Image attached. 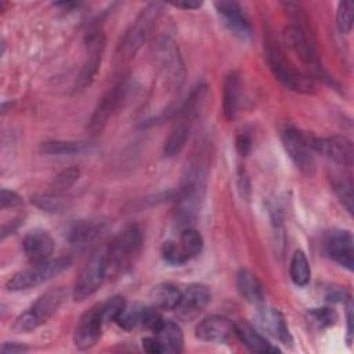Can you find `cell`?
<instances>
[{
  "mask_svg": "<svg viewBox=\"0 0 354 354\" xmlns=\"http://www.w3.org/2000/svg\"><path fill=\"white\" fill-rule=\"evenodd\" d=\"M124 308H126V301L120 296H113L106 301L101 303V314H102L104 322L105 324L115 322Z\"/></svg>",
  "mask_w": 354,
  "mask_h": 354,
  "instance_id": "836d02e7",
  "label": "cell"
},
{
  "mask_svg": "<svg viewBox=\"0 0 354 354\" xmlns=\"http://www.w3.org/2000/svg\"><path fill=\"white\" fill-rule=\"evenodd\" d=\"M207 170L201 160H191L183 173L180 188L176 192L174 224L184 230L195 220L206 189Z\"/></svg>",
  "mask_w": 354,
  "mask_h": 354,
  "instance_id": "6da1fadb",
  "label": "cell"
},
{
  "mask_svg": "<svg viewBox=\"0 0 354 354\" xmlns=\"http://www.w3.org/2000/svg\"><path fill=\"white\" fill-rule=\"evenodd\" d=\"M149 297L152 306L158 310H176L181 299V292L173 283L165 282L153 286Z\"/></svg>",
  "mask_w": 354,
  "mask_h": 354,
  "instance_id": "d4e9b609",
  "label": "cell"
},
{
  "mask_svg": "<svg viewBox=\"0 0 354 354\" xmlns=\"http://www.w3.org/2000/svg\"><path fill=\"white\" fill-rule=\"evenodd\" d=\"M176 198V192L174 191H167V192H160L156 195H151V196H145L142 199H137L134 202H130V209L131 210H142L147 207H152L153 205L162 203L167 199H174Z\"/></svg>",
  "mask_w": 354,
  "mask_h": 354,
  "instance_id": "8d00e7d4",
  "label": "cell"
},
{
  "mask_svg": "<svg viewBox=\"0 0 354 354\" xmlns=\"http://www.w3.org/2000/svg\"><path fill=\"white\" fill-rule=\"evenodd\" d=\"M90 144L86 141H64V140H51L44 141L40 145V151L44 155H73L82 153L90 149Z\"/></svg>",
  "mask_w": 354,
  "mask_h": 354,
  "instance_id": "484cf974",
  "label": "cell"
},
{
  "mask_svg": "<svg viewBox=\"0 0 354 354\" xmlns=\"http://www.w3.org/2000/svg\"><path fill=\"white\" fill-rule=\"evenodd\" d=\"M178 245L181 248L183 254L187 260H191L192 257L198 256L203 249V238L199 231H196L192 227H187L181 230Z\"/></svg>",
  "mask_w": 354,
  "mask_h": 354,
  "instance_id": "f546056e",
  "label": "cell"
},
{
  "mask_svg": "<svg viewBox=\"0 0 354 354\" xmlns=\"http://www.w3.org/2000/svg\"><path fill=\"white\" fill-rule=\"evenodd\" d=\"M216 11L221 18L223 25L238 39L250 40L253 36L252 24L243 10L236 1H216Z\"/></svg>",
  "mask_w": 354,
  "mask_h": 354,
  "instance_id": "7c38bea8",
  "label": "cell"
},
{
  "mask_svg": "<svg viewBox=\"0 0 354 354\" xmlns=\"http://www.w3.org/2000/svg\"><path fill=\"white\" fill-rule=\"evenodd\" d=\"M148 311V306L142 304H133L131 307H127L122 311V314L115 321L122 329L124 330H133L136 328H144L145 315Z\"/></svg>",
  "mask_w": 354,
  "mask_h": 354,
  "instance_id": "4dcf8cb0",
  "label": "cell"
},
{
  "mask_svg": "<svg viewBox=\"0 0 354 354\" xmlns=\"http://www.w3.org/2000/svg\"><path fill=\"white\" fill-rule=\"evenodd\" d=\"M80 176V170L77 167H66L64 170H61L53 180V185L58 189H66L69 187H72L77 178Z\"/></svg>",
  "mask_w": 354,
  "mask_h": 354,
  "instance_id": "74e56055",
  "label": "cell"
},
{
  "mask_svg": "<svg viewBox=\"0 0 354 354\" xmlns=\"http://www.w3.org/2000/svg\"><path fill=\"white\" fill-rule=\"evenodd\" d=\"M346 315H347V342H351L353 336V301L350 297L346 299Z\"/></svg>",
  "mask_w": 354,
  "mask_h": 354,
  "instance_id": "7bdbcfd3",
  "label": "cell"
},
{
  "mask_svg": "<svg viewBox=\"0 0 354 354\" xmlns=\"http://www.w3.org/2000/svg\"><path fill=\"white\" fill-rule=\"evenodd\" d=\"M266 59L275 79L286 88L300 94H313L315 91L314 80L296 69L285 58L281 47L272 40L266 41Z\"/></svg>",
  "mask_w": 354,
  "mask_h": 354,
  "instance_id": "277c9868",
  "label": "cell"
},
{
  "mask_svg": "<svg viewBox=\"0 0 354 354\" xmlns=\"http://www.w3.org/2000/svg\"><path fill=\"white\" fill-rule=\"evenodd\" d=\"M236 289L239 295L252 304H261L264 301V286L260 279L249 270H241L238 272Z\"/></svg>",
  "mask_w": 354,
  "mask_h": 354,
  "instance_id": "cb8c5ba5",
  "label": "cell"
},
{
  "mask_svg": "<svg viewBox=\"0 0 354 354\" xmlns=\"http://www.w3.org/2000/svg\"><path fill=\"white\" fill-rule=\"evenodd\" d=\"M142 248V231L137 224L120 230L105 249L108 275L126 272L137 261Z\"/></svg>",
  "mask_w": 354,
  "mask_h": 354,
  "instance_id": "7a4b0ae2",
  "label": "cell"
},
{
  "mask_svg": "<svg viewBox=\"0 0 354 354\" xmlns=\"http://www.w3.org/2000/svg\"><path fill=\"white\" fill-rule=\"evenodd\" d=\"M343 297H344V292H343L342 289H336V288L330 289L329 293L326 295V299H328L329 301H339V300H342Z\"/></svg>",
  "mask_w": 354,
  "mask_h": 354,
  "instance_id": "f6af8a7d",
  "label": "cell"
},
{
  "mask_svg": "<svg viewBox=\"0 0 354 354\" xmlns=\"http://www.w3.org/2000/svg\"><path fill=\"white\" fill-rule=\"evenodd\" d=\"M189 137V127L185 123H180L176 126L163 145V155L165 158H174L177 156L185 147Z\"/></svg>",
  "mask_w": 354,
  "mask_h": 354,
  "instance_id": "f1b7e54d",
  "label": "cell"
},
{
  "mask_svg": "<svg viewBox=\"0 0 354 354\" xmlns=\"http://www.w3.org/2000/svg\"><path fill=\"white\" fill-rule=\"evenodd\" d=\"M86 46L88 48V57L76 79L75 90H84L90 86L98 72L102 53L105 48V36L101 30H91L86 37Z\"/></svg>",
  "mask_w": 354,
  "mask_h": 354,
  "instance_id": "4fadbf2b",
  "label": "cell"
},
{
  "mask_svg": "<svg viewBox=\"0 0 354 354\" xmlns=\"http://www.w3.org/2000/svg\"><path fill=\"white\" fill-rule=\"evenodd\" d=\"M310 147L314 153H319L340 166L350 167L353 165V142L344 136L315 137L311 134Z\"/></svg>",
  "mask_w": 354,
  "mask_h": 354,
  "instance_id": "8fae6325",
  "label": "cell"
},
{
  "mask_svg": "<svg viewBox=\"0 0 354 354\" xmlns=\"http://www.w3.org/2000/svg\"><path fill=\"white\" fill-rule=\"evenodd\" d=\"M254 322L263 332L277 339L282 344L290 346L293 343L286 319L279 310L268 306H261L254 315Z\"/></svg>",
  "mask_w": 354,
  "mask_h": 354,
  "instance_id": "2e32d148",
  "label": "cell"
},
{
  "mask_svg": "<svg viewBox=\"0 0 354 354\" xmlns=\"http://www.w3.org/2000/svg\"><path fill=\"white\" fill-rule=\"evenodd\" d=\"M311 133L289 127L282 133L283 147L296 165V167L307 177H313L317 170L314 152L310 147Z\"/></svg>",
  "mask_w": 354,
  "mask_h": 354,
  "instance_id": "9c48e42d",
  "label": "cell"
},
{
  "mask_svg": "<svg viewBox=\"0 0 354 354\" xmlns=\"http://www.w3.org/2000/svg\"><path fill=\"white\" fill-rule=\"evenodd\" d=\"M131 88L133 84L130 80H122L101 97L88 120L87 127L91 134H98L104 130L109 118L126 102Z\"/></svg>",
  "mask_w": 354,
  "mask_h": 354,
  "instance_id": "ba28073f",
  "label": "cell"
},
{
  "mask_svg": "<svg viewBox=\"0 0 354 354\" xmlns=\"http://www.w3.org/2000/svg\"><path fill=\"white\" fill-rule=\"evenodd\" d=\"M333 191L346 210L353 213V184L350 180H339L333 183Z\"/></svg>",
  "mask_w": 354,
  "mask_h": 354,
  "instance_id": "d590c367",
  "label": "cell"
},
{
  "mask_svg": "<svg viewBox=\"0 0 354 354\" xmlns=\"http://www.w3.org/2000/svg\"><path fill=\"white\" fill-rule=\"evenodd\" d=\"M195 336L202 342L227 343L235 336V324L224 315H209L198 322Z\"/></svg>",
  "mask_w": 354,
  "mask_h": 354,
  "instance_id": "e0dca14e",
  "label": "cell"
},
{
  "mask_svg": "<svg viewBox=\"0 0 354 354\" xmlns=\"http://www.w3.org/2000/svg\"><path fill=\"white\" fill-rule=\"evenodd\" d=\"M210 290L202 283H192L181 292V299L176 307L177 315L181 319L196 317L210 301Z\"/></svg>",
  "mask_w": 354,
  "mask_h": 354,
  "instance_id": "ac0fdd59",
  "label": "cell"
},
{
  "mask_svg": "<svg viewBox=\"0 0 354 354\" xmlns=\"http://www.w3.org/2000/svg\"><path fill=\"white\" fill-rule=\"evenodd\" d=\"M235 336L252 353L268 354L281 351L277 346L270 343L266 339V336H263L253 325H250L246 321H239L238 324H235Z\"/></svg>",
  "mask_w": 354,
  "mask_h": 354,
  "instance_id": "44dd1931",
  "label": "cell"
},
{
  "mask_svg": "<svg viewBox=\"0 0 354 354\" xmlns=\"http://www.w3.org/2000/svg\"><path fill=\"white\" fill-rule=\"evenodd\" d=\"M142 348L147 353H151V354H162V353H165L163 347L160 346V343L158 342L156 337H144L142 339Z\"/></svg>",
  "mask_w": 354,
  "mask_h": 354,
  "instance_id": "60d3db41",
  "label": "cell"
},
{
  "mask_svg": "<svg viewBox=\"0 0 354 354\" xmlns=\"http://www.w3.org/2000/svg\"><path fill=\"white\" fill-rule=\"evenodd\" d=\"M22 248L30 264H39L51 259L54 252V241L44 230H33L25 235Z\"/></svg>",
  "mask_w": 354,
  "mask_h": 354,
  "instance_id": "d6986e66",
  "label": "cell"
},
{
  "mask_svg": "<svg viewBox=\"0 0 354 354\" xmlns=\"http://www.w3.org/2000/svg\"><path fill=\"white\" fill-rule=\"evenodd\" d=\"M282 35L286 47L296 55V58L310 72L315 75H322V68L319 66V59L315 53V48L308 40L303 28L297 25H289L283 29Z\"/></svg>",
  "mask_w": 354,
  "mask_h": 354,
  "instance_id": "30bf717a",
  "label": "cell"
},
{
  "mask_svg": "<svg viewBox=\"0 0 354 354\" xmlns=\"http://www.w3.org/2000/svg\"><path fill=\"white\" fill-rule=\"evenodd\" d=\"M68 292L65 288L58 286L44 292L37 300L22 314H19L12 325V329L18 333H28L46 324L65 301Z\"/></svg>",
  "mask_w": 354,
  "mask_h": 354,
  "instance_id": "5b68a950",
  "label": "cell"
},
{
  "mask_svg": "<svg viewBox=\"0 0 354 354\" xmlns=\"http://www.w3.org/2000/svg\"><path fill=\"white\" fill-rule=\"evenodd\" d=\"M28 350L29 348L26 346H24L22 343H18V342H6L0 347V351L3 354H18V353H25Z\"/></svg>",
  "mask_w": 354,
  "mask_h": 354,
  "instance_id": "b9f144b4",
  "label": "cell"
},
{
  "mask_svg": "<svg viewBox=\"0 0 354 354\" xmlns=\"http://www.w3.org/2000/svg\"><path fill=\"white\" fill-rule=\"evenodd\" d=\"M163 10V4L159 1L148 3L137 15L131 26L126 30L124 36L122 37L116 53H115V61L116 62H127L130 61L137 51L141 48V46L148 39L152 28L155 26L158 18L160 17Z\"/></svg>",
  "mask_w": 354,
  "mask_h": 354,
  "instance_id": "3957f363",
  "label": "cell"
},
{
  "mask_svg": "<svg viewBox=\"0 0 354 354\" xmlns=\"http://www.w3.org/2000/svg\"><path fill=\"white\" fill-rule=\"evenodd\" d=\"M241 102V77L236 72H230L223 84V113L227 120H232Z\"/></svg>",
  "mask_w": 354,
  "mask_h": 354,
  "instance_id": "603a6c76",
  "label": "cell"
},
{
  "mask_svg": "<svg viewBox=\"0 0 354 354\" xmlns=\"http://www.w3.org/2000/svg\"><path fill=\"white\" fill-rule=\"evenodd\" d=\"M307 319L308 322L317 328V329H326L336 324L337 314L335 310L329 307H318V308H310L307 311Z\"/></svg>",
  "mask_w": 354,
  "mask_h": 354,
  "instance_id": "1f68e13d",
  "label": "cell"
},
{
  "mask_svg": "<svg viewBox=\"0 0 354 354\" xmlns=\"http://www.w3.org/2000/svg\"><path fill=\"white\" fill-rule=\"evenodd\" d=\"M22 203H24L22 196L18 195L15 191L6 189V188L1 189V192H0V206H1V209L17 207V206H21Z\"/></svg>",
  "mask_w": 354,
  "mask_h": 354,
  "instance_id": "f35d334b",
  "label": "cell"
},
{
  "mask_svg": "<svg viewBox=\"0 0 354 354\" xmlns=\"http://www.w3.org/2000/svg\"><path fill=\"white\" fill-rule=\"evenodd\" d=\"M106 230V223L100 220H79L72 223L66 230V241L69 245L83 249L94 242Z\"/></svg>",
  "mask_w": 354,
  "mask_h": 354,
  "instance_id": "ffe728a7",
  "label": "cell"
},
{
  "mask_svg": "<svg viewBox=\"0 0 354 354\" xmlns=\"http://www.w3.org/2000/svg\"><path fill=\"white\" fill-rule=\"evenodd\" d=\"M202 4H203L202 1H196V0H184V1L173 3L176 8H181V10H196L202 7Z\"/></svg>",
  "mask_w": 354,
  "mask_h": 354,
  "instance_id": "ee69618b",
  "label": "cell"
},
{
  "mask_svg": "<svg viewBox=\"0 0 354 354\" xmlns=\"http://www.w3.org/2000/svg\"><path fill=\"white\" fill-rule=\"evenodd\" d=\"M162 257L165 259V261H167L169 264H173V266H181V264H185L188 261L185 259V256L183 254L178 242H176V241L163 242V245H162Z\"/></svg>",
  "mask_w": 354,
  "mask_h": 354,
  "instance_id": "e575fe53",
  "label": "cell"
},
{
  "mask_svg": "<svg viewBox=\"0 0 354 354\" xmlns=\"http://www.w3.org/2000/svg\"><path fill=\"white\" fill-rule=\"evenodd\" d=\"M354 4L350 0L340 1L337 6L336 12V25L340 33L348 35L353 29V19H354Z\"/></svg>",
  "mask_w": 354,
  "mask_h": 354,
  "instance_id": "d6a6232c",
  "label": "cell"
},
{
  "mask_svg": "<svg viewBox=\"0 0 354 354\" xmlns=\"http://www.w3.org/2000/svg\"><path fill=\"white\" fill-rule=\"evenodd\" d=\"M71 264H72V259L68 256L50 259L39 264H32V267L14 274L7 281L6 288L11 292H19V290L35 288L43 282L53 279L62 271L68 270Z\"/></svg>",
  "mask_w": 354,
  "mask_h": 354,
  "instance_id": "8992f818",
  "label": "cell"
},
{
  "mask_svg": "<svg viewBox=\"0 0 354 354\" xmlns=\"http://www.w3.org/2000/svg\"><path fill=\"white\" fill-rule=\"evenodd\" d=\"M324 249L328 257L335 263L348 271L354 270V241L351 232L343 230L330 231L325 236Z\"/></svg>",
  "mask_w": 354,
  "mask_h": 354,
  "instance_id": "9a60e30c",
  "label": "cell"
},
{
  "mask_svg": "<svg viewBox=\"0 0 354 354\" xmlns=\"http://www.w3.org/2000/svg\"><path fill=\"white\" fill-rule=\"evenodd\" d=\"M104 324L105 322L101 314V303H98L80 317L73 335V342L76 347L80 350H87L93 347L101 337Z\"/></svg>",
  "mask_w": 354,
  "mask_h": 354,
  "instance_id": "5bb4252c",
  "label": "cell"
},
{
  "mask_svg": "<svg viewBox=\"0 0 354 354\" xmlns=\"http://www.w3.org/2000/svg\"><path fill=\"white\" fill-rule=\"evenodd\" d=\"M108 277V263L105 249L94 253L86 266L83 267L80 275L76 279L73 288L75 301H83L93 296L104 283Z\"/></svg>",
  "mask_w": 354,
  "mask_h": 354,
  "instance_id": "52a82bcc",
  "label": "cell"
},
{
  "mask_svg": "<svg viewBox=\"0 0 354 354\" xmlns=\"http://www.w3.org/2000/svg\"><path fill=\"white\" fill-rule=\"evenodd\" d=\"M290 279L296 286H306L311 278V268L307 260V256L303 250L297 249L292 254L289 264Z\"/></svg>",
  "mask_w": 354,
  "mask_h": 354,
  "instance_id": "83f0119b",
  "label": "cell"
},
{
  "mask_svg": "<svg viewBox=\"0 0 354 354\" xmlns=\"http://www.w3.org/2000/svg\"><path fill=\"white\" fill-rule=\"evenodd\" d=\"M155 337L163 347L165 353H181L184 347V335L181 328L170 319H162L159 326L153 330Z\"/></svg>",
  "mask_w": 354,
  "mask_h": 354,
  "instance_id": "7402d4cb",
  "label": "cell"
},
{
  "mask_svg": "<svg viewBox=\"0 0 354 354\" xmlns=\"http://www.w3.org/2000/svg\"><path fill=\"white\" fill-rule=\"evenodd\" d=\"M32 203L48 213H64L72 206V199L61 194H39L32 198Z\"/></svg>",
  "mask_w": 354,
  "mask_h": 354,
  "instance_id": "4316f807",
  "label": "cell"
},
{
  "mask_svg": "<svg viewBox=\"0 0 354 354\" xmlns=\"http://www.w3.org/2000/svg\"><path fill=\"white\" fill-rule=\"evenodd\" d=\"M235 147H236V151L242 156H246L250 152V149H252V138H250V136H248L245 133L239 134L236 137V140H235Z\"/></svg>",
  "mask_w": 354,
  "mask_h": 354,
  "instance_id": "ab89813d",
  "label": "cell"
}]
</instances>
